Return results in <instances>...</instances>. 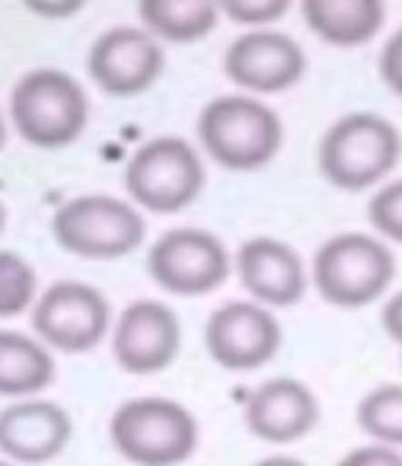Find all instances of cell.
Here are the masks:
<instances>
[{
    "mask_svg": "<svg viewBox=\"0 0 402 466\" xmlns=\"http://www.w3.org/2000/svg\"><path fill=\"white\" fill-rule=\"evenodd\" d=\"M320 422L317 395L297 379L276 376L262 381L246 400V428L267 444H292Z\"/></svg>",
    "mask_w": 402,
    "mask_h": 466,
    "instance_id": "cell-15",
    "label": "cell"
},
{
    "mask_svg": "<svg viewBox=\"0 0 402 466\" xmlns=\"http://www.w3.org/2000/svg\"><path fill=\"white\" fill-rule=\"evenodd\" d=\"M53 379L55 359L39 337L0 329V398H36Z\"/></svg>",
    "mask_w": 402,
    "mask_h": 466,
    "instance_id": "cell-18",
    "label": "cell"
},
{
    "mask_svg": "<svg viewBox=\"0 0 402 466\" xmlns=\"http://www.w3.org/2000/svg\"><path fill=\"white\" fill-rule=\"evenodd\" d=\"M6 229V208H4V202H0V232Z\"/></svg>",
    "mask_w": 402,
    "mask_h": 466,
    "instance_id": "cell-30",
    "label": "cell"
},
{
    "mask_svg": "<svg viewBox=\"0 0 402 466\" xmlns=\"http://www.w3.org/2000/svg\"><path fill=\"white\" fill-rule=\"evenodd\" d=\"M397 276L388 243L367 232L328 238L312 259V282L320 299L339 309H361L386 296Z\"/></svg>",
    "mask_w": 402,
    "mask_h": 466,
    "instance_id": "cell-4",
    "label": "cell"
},
{
    "mask_svg": "<svg viewBox=\"0 0 402 466\" xmlns=\"http://www.w3.org/2000/svg\"><path fill=\"white\" fill-rule=\"evenodd\" d=\"M235 268L224 240L210 229L179 227L163 232L146 257L152 282L179 299H198L216 293Z\"/></svg>",
    "mask_w": 402,
    "mask_h": 466,
    "instance_id": "cell-8",
    "label": "cell"
},
{
    "mask_svg": "<svg viewBox=\"0 0 402 466\" xmlns=\"http://www.w3.org/2000/svg\"><path fill=\"white\" fill-rule=\"evenodd\" d=\"M138 17L157 42L193 45L216 31L221 9L218 0H138Z\"/></svg>",
    "mask_w": 402,
    "mask_h": 466,
    "instance_id": "cell-19",
    "label": "cell"
},
{
    "mask_svg": "<svg viewBox=\"0 0 402 466\" xmlns=\"http://www.w3.org/2000/svg\"><path fill=\"white\" fill-rule=\"evenodd\" d=\"M31 312L34 334L50 350L69 356L94 350L114 329L111 301L77 279H61L45 288Z\"/></svg>",
    "mask_w": 402,
    "mask_h": 466,
    "instance_id": "cell-9",
    "label": "cell"
},
{
    "mask_svg": "<svg viewBox=\"0 0 402 466\" xmlns=\"http://www.w3.org/2000/svg\"><path fill=\"white\" fill-rule=\"evenodd\" d=\"M201 149L226 171H256L284 144L281 116L254 95H224L210 100L196 125Z\"/></svg>",
    "mask_w": 402,
    "mask_h": 466,
    "instance_id": "cell-2",
    "label": "cell"
},
{
    "mask_svg": "<svg viewBox=\"0 0 402 466\" xmlns=\"http://www.w3.org/2000/svg\"><path fill=\"white\" fill-rule=\"evenodd\" d=\"M380 323H383V331L388 334V339L397 342L399 350H402V290L383 304Z\"/></svg>",
    "mask_w": 402,
    "mask_h": 466,
    "instance_id": "cell-27",
    "label": "cell"
},
{
    "mask_svg": "<svg viewBox=\"0 0 402 466\" xmlns=\"http://www.w3.org/2000/svg\"><path fill=\"white\" fill-rule=\"evenodd\" d=\"M72 439V417L64 406L42 398H23L0 411V455L36 466L58 458Z\"/></svg>",
    "mask_w": 402,
    "mask_h": 466,
    "instance_id": "cell-16",
    "label": "cell"
},
{
    "mask_svg": "<svg viewBox=\"0 0 402 466\" xmlns=\"http://www.w3.org/2000/svg\"><path fill=\"white\" fill-rule=\"evenodd\" d=\"M85 66L106 95L138 97L163 75L166 53L146 28L116 25L94 39Z\"/></svg>",
    "mask_w": 402,
    "mask_h": 466,
    "instance_id": "cell-11",
    "label": "cell"
},
{
    "mask_svg": "<svg viewBox=\"0 0 402 466\" xmlns=\"http://www.w3.org/2000/svg\"><path fill=\"white\" fill-rule=\"evenodd\" d=\"M235 273L251 301L267 309H286L304 301L309 273L300 254L270 235L248 238L235 254Z\"/></svg>",
    "mask_w": 402,
    "mask_h": 466,
    "instance_id": "cell-14",
    "label": "cell"
},
{
    "mask_svg": "<svg viewBox=\"0 0 402 466\" xmlns=\"http://www.w3.org/2000/svg\"><path fill=\"white\" fill-rule=\"evenodd\" d=\"M367 218L377 238L402 246V179H394L372 194L367 205Z\"/></svg>",
    "mask_w": 402,
    "mask_h": 466,
    "instance_id": "cell-22",
    "label": "cell"
},
{
    "mask_svg": "<svg viewBox=\"0 0 402 466\" xmlns=\"http://www.w3.org/2000/svg\"><path fill=\"white\" fill-rule=\"evenodd\" d=\"M254 466H307V463L295 455H267V458L256 461Z\"/></svg>",
    "mask_w": 402,
    "mask_h": 466,
    "instance_id": "cell-28",
    "label": "cell"
},
{
    "mask_svg": "<svg viewBox=\"0 0 402 466\" xmlns=\"http://www.w3.org/2000/svg\"><path fill=\"white\" fill-rule=\"evenodd\" d=\"M292 6V0H218V9L237 25L265 28L278 23Z\"/></svg>",
    "mask_w": 402,
    "mask_h": 466,
    "instance_id": "cell-23",
    "label": "cell"
},
{
    "mask_svg": "<svg viewBox=\"0 0 402 466\" xmlns=\"http://www.w3.org/2000/svg\"><path fill=\"white\" fill-rule=\"evenodd\" d=\"M377 72L391 95L402 97V28L386 39L380 58H377Z\"/></svg>",
    "mask_w": 402,
    "mask_h": 466,
    "instance_id": "cell-24",
    "label": "cell"
},
{
    "mask_svg": "<svg viewBox=\"0 0 402 466\" xmlns=\"http://www.w3.org/2000/svg\"><path fill=\"white\" fill-rule=\"evenodd\" d=\"M337 466H402V452L388 444H364L339 458Z\"/></svg>",
    "mask_w": 402,
    "mask_h": 466,
    "instance_id": "cell-25",
    "label": "cell"
},
{
    "mask_svg": "<svg viewBox=\"0 0 402 466\" xmlns=\"http://www.w3.org/2000/svg\"><path fill=\"white\" fill-rule=\"evenodd\" d=\"M39 299V276L34 265L9 248H0V318L9 320L34 309Z\"/></svg>",
    "mask_w": 402,
    "mask_h": 466,
    "instance_id": "cell-21",
    "label": "cell"
},
{
    "mask_svg": "<svg viewBox=\"0 0 402 466\" xmlns=\"http://www.w3.org/2000/svg\"><path fill=\"white\" fill-rule=\"evenodd\" d=\"M55 243L80 259L111 262L133 254L146 240V218L130 199L83 194L64 202L53 216Z\"/></svg>",
    "mask_w": 402,
    "mask_h": 466,
    "instance_id": "cell-7",
    "label": "cell"
},
{
    "mask_svg": "<svg viewBox=\"0 0 402 466\" xmlns=\"http://www.w3.org/2000/svg\"><path fill=\"white\" fill-rule=\"evenodd\" d=\"M116 452L136 466H179L198 447L193 411L163 395L125 400L108 425Z\"/></svg>",
    "mask_w": 402,
    "mask_h": 466,
    "instance_id": "cell-5",
    "label": "cell"
},
{
    "mask_svg": "<svg viewBox=\"0 0 402 466\" xmlns=\"http://www.w3.org/2000/svg\"><path fill=\"white\" fill-rule=\"evenodd\" d=\"M284 331L273 309L256 301H226L207 318L205 348L229 372H254L276 359Z\"/></svg>",
    "mask_w": 402,
    "mask_h": 466,
    "instance_id": "cell-10",
    "label": "cell"
},
{
    "mask_svg": "<svg viewBox=\"0 0 402 466\" xmlns=\"http://www.w3.org/2000/svg\"><path fill=\"white\" fill-rule=\"evenodd\" d=\"M224 72L248 95H281L307 75V53L289 34L251 28L226 47Z\"/></svg>",
    "mask_w": 402,
    "mask_h": 466,
    "instance_id": "cell-13",
    "label": "cell"
},
{
    "mask_svg": "<svg viewBox=\"0 0 402 466\" xmlns=\"http://www.w3.org/2000/svg\"><path fill=\"white\" fill-rule=\"evenodd\" d=\"M88 95L64 69L42 66L25 72L9 100L12 125L36 149H64L88 127Z\"/></svg>",
    "mask_w": 402,
    "mask_h": 466,
    "instance_id": "cell-3",
    "label": "cell"
},
{
    "mask_svg": "<svg viewBox=\"0 0 402 466\" xmlns=\"http://www.w3.org/2000/svg\"><path fill=\"white\" fill-rule=\"evenodd\" d=\"M6 147V122H4V114H0V152Z\"/></svg>",
    "mask_w": 402,
    "mask_h": 466,
    "instance_id": "cell-29",
    "label": "cell"
},
{
    "mask_svg": "<svg viewBox=\"0 0 402 466\" xmlns=\"http://www.w3.org/2000/svg\"><path fill=\"white\" fill-rule=\"evenodd\" d=\"M0 466H20V463H15V461H9V458H0Z\"/></svg>",
    "mask_w": 402,
    "mask_h": 466,
    "instance_id": "cell-31",
    "label": "cell"
},
{
    "mask_svg": "<svg viewBox=\"0 0 402 466\" xmlns=\"http://www.w3.org/2000/svg\"><path fill=\"white\" fill-rule=\"evenodd\" d=\"M205 160L190 141L179 136H157L141 144L125 168V191L130 202L155 216L187 210L205 191Z\"/></svg>",
    "mask_w": 402,
    "mask_h": 466,
    "instance_id": "cell-6",
    "label": "cell"
},
{
    "mask_svg": "<svg viewBox=\"0 0 402 466\" xmlns=\"http://www.w3.org/2000/svg\"><path fill=\"white\" fill-rule=\"evenodd\" d=\"M309 31L334 47H361L386 23V0H300Z\"/></svg>",
    "mask_w": 402,
    "mask_h": 466,
    "instance_id": "cell-17",
    "label": "cell"
},
{
    "mask_svg": "<svg viewBox=\"0 0 402 466\" xmlns=\"http://www.w3.org/2000/svg\"><path fill=\"white\" fill-rule=\"evenodd\" d=\"M20 4L45 20H69L75 15H80L85 9L88 0H20Z\"/></svg>",
    "mask_w": 402,
    "mask_h": 466,
    "instance_id": "cell-26",
    "label": "cell"
},
{
    "mask_svg": "<svg viewBox=\"0 0 402 466\" xmlns=\"http://www.w3.org/2000/svg\"><path fill=\"white\" fill-rule=\"evenodd\" d=\"M358 428L377 444L402 447V384H380L369 390L356 409Z\"/></svg>",
    "mask_w": 402,
    "mask_h": 466,
    "instance_id": "cell-20",
    "label": "cell"
},
{
    "mask_svg": "<svg viewBox=\"0 0 402 466\" xmlns=\"http://www.w3.org/2000/svg\"><path fill=\"white\" fill-rule=\"evenodd\" d=\"M402 157V136L394 122L372 111L337 119L320 138V174L339 191L361 194L380 185Z\"/></svg>",
    "mask_w": 402,
    "mask_h": 466,
    "instance_id": "cell-1",
    "label": "cell"
},
{
    "mask_svg": "<svg viewBox=\"0 0 402 466\" xmlns=\"http://www.w3.org/2000/svg\"><path fill=\"white\" fill-rule=\"evenodd\" d=\"M116 364L130 376H155L168 370L182 348V323L174 307L138 299L122 309L111 329Z\"/></svg>",
    "mask_w": 402,
    "mask_h": 466,
    "instance_id": "cell-12",
    "label": "cell"
}]
</instances>
